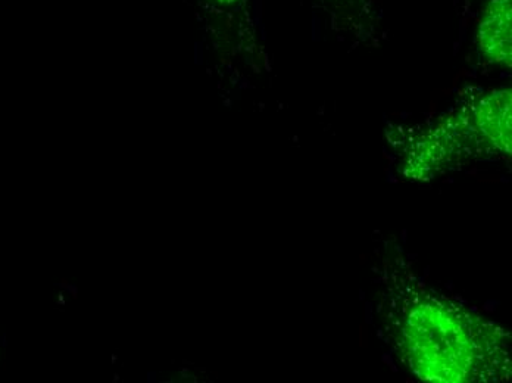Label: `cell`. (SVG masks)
I'll use <instances>...</instances> for the list:
<instances>
[{
	"label": "cell",
	"mask_w": 512,
	"mask_h": 383,
	"mask_svg": "<svg viewBox=\"0 0 512 383\" xmlns=\"http://www.w3.org/2000/svg\"><path fill=\"white\" fill-rule=\"evenodd\" d=\"M477 39L487 59L511 67V0H487Z\"/></svg>",
	"instance_id": "3"
},
{
	"label": "cell",
	"mask_w": 512,
	"mask_h": 383,
	"mask_svg": "<svg viewBox=\"0 0 512 383\" xmlns=\"http://www.w3.org/2000/svg\"><path fill=\"white\" fill-rule=\"evenodd\" d=\"M214 2H217L218 5L221 6H233L236 5V3H239L240 0H214Z\"/></svg>",
	"instance_id": "4"
},
{
	"label": "cell",
	"mask_w": 512,
	"mask_h": 383,
	"mask_svg": "<svg viewBox=\"0 0 512 383\" xmlns=\"http://www.w3.org/2000/svg\"><path fill=\"white\" fill-rule=\"evenodd\" d=\"M318 14L337 37L364 43L380 36L382 15L376 0H309Z\"/></svg>",
	"instance_id": "2"
},
{
	"label": "cell",
	"mask_w": 512,
	"mask_h": 383,
	"mask_svg": "<svg viewBox=\"0 0 512 383\" xmlns=\"http://www.w3.org/2000/svg\"><path fill=\"white\" fill-rule=\"evenodd\" d=\"M420 160H443L452 155L511 154V92L507 89L487 93L461 108L454 117L421 133L414 142Z\"/></svg>",
	"instance_id": "1"
}]
</instances>
